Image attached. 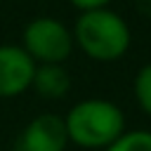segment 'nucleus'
<instances>
[{
    "instance_id": "1",
    "label": "nucleus",
    "mask_w": 151,
    "mask_h": 151,
    "mask_svg": "<svg viewBox=\"0 0 151 151\" xmlns=\"http://www.w3.org/2000/svg\"><path fill=\"white\" fill-rule=\"evenodd\" d=\"M71 33L76 47L87 59L99 64H113L123 59L132 45L130 24L111 7L80 12Z\"/></svg>"
},
{
    "instance_id": "2",
    "label": "nucleus",
    "mask_w": 151,
    "mask_h": 151,
    "mask_svg": "<svg viewBox=\"0 0 151 151\" xmlns=\"http://www.w3.org/2000/svg\"><path fill=\"white\" fill-rule=\"evenodd\" d=\"M68 142L80 149H106L111 142H116L127 127L123 109L101 97H87L76 101L68 113L64 116Z\"/></svg>"
},
{
    "instance_id": "3",
    "label": "nucleus",
    "mask_w": 151,
    "mask_h": 151,
    "mask_svg": "<svg viewBox=\"0 0 151 151\" xmlns=\"http://www.w3.org/2000/svg\"><path fill=\"white\" fill-rule=\"evenodd\" d=\"M35 64H66L76 42L71 28L54 17H35L21 31L19 42Z\"/></svg>"
},
{
    "instance_id": "4",
    "label": "nucleus",
    "mask_w": 151,
    "mask_h": 151,
    "mask_svg": "<svg viewBox=\"0 0 151 151\" xmlns=\"http://www.w3.org/2000/svg\"><path fill=\"white\" fill-rule=\"evenodd\" d=\"M35 61L21 45H0V99H17L33 85Z\"/></svg>"
},
{
    "instance_id": "5",
    "label": "nucleus",
    "mask_w": 151,
    "mask_h": 151,
    "mask_svg": "<svg viewBox=\"0 0 151 151\" xmlns=\"http://www.w3.org/2000/svg\"><path fill=\"white\" fill-rule=\"evenodd\" d=\"M68 144L64 118L57 113H40L24 125L17 151H66Z\"/></svg>"
},
{
    "instance_id": "6",
    "label": "nucleus",
    "mask_w": 151,
    "mask_h": 151,
    "mask_svg": "<svg viewBox=\"0 0 151 151\" xmlns=\"http://www.w3.org/2000/svg\"><path fill=\"white\" fill-rule=\"evenodd\" d=\"M31 90H35L42 99H61L71 90V73L64 64H38Z\"/></svg>"
},
{
    "instance_id": "7",
    "label": "nucleus",
    "mask_w": 151,
    "mask_h": 151,
    "mask_svg": "<svg viewBox=\"0 0 151 151\" xmlns=\"http://www.w3.org/2000/svg\"><path fill=\"white\" fill-rule=\"evenodd\" d=\"M104 151H151V130H125Z\"/></svg>"
},
{
    "instance_id": "8",
    "label": "nucleus",
    "mask_w": 151,
    "mask_h": 151,
    "mask_svg": "<svg viewBox=\"0 0 151 151\" xmlns=\"http://www.w3.org/2000/svg\"><path fill=\"white\" fill-rule=\"evenodd\" d=\"M132 94H134L137 106L151 118V61L144 64V66L134 73V80H132Z\"/></svg>"
},
{
    "instance_id": "9",
    "label": "nucleus",
    "mask_w": 151,
    "mask_h": 151,
    "mask_svg": "<svg viewBox=\"0 0 151 151\" xmlns=\"http://www.w3.org/2000/svg\"><path fill=\"white\" fill-rule=\"evenodd\" d=\"M78 12H90V9H101V7H111L113 0H68Z\"/></svg>"
},
{
    "instance_id": "10",
    "label": "nucleus",
    "mask_w": 151,
    "mask_h": 151,
    "mask_svg": "<svg viewBox=\"0 0 151 151\" xmlns=\"http://www.w3.org/2000/svg\"><path fill=\"white\" fill-rule=\"evenodd\" d=\"M134 7H137V12L142 17L151 19V0H134Z\"/></svg>"
}]
</instances>
